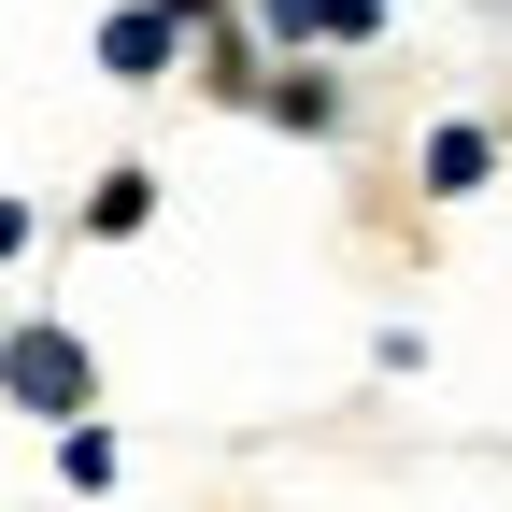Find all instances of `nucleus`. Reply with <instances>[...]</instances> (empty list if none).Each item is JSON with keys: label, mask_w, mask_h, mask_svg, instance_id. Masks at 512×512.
I'll list each match as a JSON object with an SVG mask.
<instances>
[{"label": "nucleus", "mask_w": 512, "mask_h": 512, "mask_svg": "<svg viewBox=\"0 0 512 512\" xmlns=\"http://www.w3.org/2000/svg\"><path fill=\"white\" fill-rule=\"evenodd\" d=\"M15 328H29V299H0V342H15Z\"/></svg>", "instance_id": "obj_12"}, {"label": "nucleus", "mask_w": 512, "mask_h": 512, "mask_svg": "<svg viewBox=\"0 0 512 512\" xmlns=\"http://www.w3.org/2000/svg\"><path fill=\"white\" fill-rule=\"evenodd\" d=\"M86 57H100L114 86H171V72H185V29L157 15V0H114V15L86 29Z\"/></svg>", "instance_id": "obj_3"}, {"label": "nucleus", "mask_w": 512, "mask_h": 512, "mask_svg": "<svg viewBox=\"0 0 512 512\" xmlns=\"http://www.w3.org/2000/svg\"><path fill=\"white\" fill-rule=\"evenodd\" d=\"M0 413H29L43 441L57 427H100V342L72 328V313H29V328L0 342Z\"/></svg>", "instance_id": "obj_1"}, {"label": "nucleus", "mask_w": 512, "mask_h": 512, "mask_svg": "<svg viewBox=\"0 0 512 512\" xmlns=\"http://www.w3.org/2000/svg\"><path fill=\"white\" fill-rule=\"evenodd\" d=\"M242 15H256V43H271V57H313V43H384V15H356V0H242Z\"/></svg>", "instance_id": "obj_4"}, {"label": "nucleus", "mask_w": 512, "mask_h": 512, "mask_svg": "<svg viewBox=\"0 0 512 512\" xmlns=\"http://www.w3.org/2000/svg\"><path fill=\"white\" fill-rule=\"evenodd\" d=\"M157 15H171L185 43H200V29H228V15H242V0H157Z\"/></svg>", "instance_id": "obj_10"}, {"label": "nucleus", "mask_w": 512, "mask_h": 512, "mask_svg": "<svg viewBox=\"0 0 512 512\" xmlns=\"http://www.w3.org/2000/svg\"><path fill=\"white\" fill-rule=\"evenodd\" d=\"M342 114H356L342 72H313V57H285V72H271V128H299V143H342Z\"/></svg>", "instance_id": "obj_6"}, {"label": "nucleus", "mask_w": 512, "mask_h": 512, "mask_svg": "<svg viewBox=\"0 0 512 512\" xmlns=\"http://www.w3.org/2000/svg\"><path fill=\"white\" fill-rule=\"evenodd\" d=\"M43 470L72 484V498H114V484H128V441H114V427H57V441H43Z\"/></svg>", "instance_id": "obj_8"}, {"label": "nucleus", "mask_w": 512, "mask_h": 512, "mask_svg": "<svg viewBox=\"0 0 512 512\" xmlns=\"http://www.w3.org/2000/svg\"><path fill=\"white\" fill-rule=\"evenodd\" d=\"M271 72H285V57L256 43V15L200 29V100H228V114H271Z\"/></svg>", "instance_id": "obj_5"}, {"label": "nucleus", "mask_w": 512, "mask_h": 512, "mask_svg": "<svg viewBox=\"0 0 512 512\" xmlns=\"http://www.w3.org/2000/svg\"><path fill=\"white\" fill-rule=\"evenodd\" d=\"M370 370H384V384H413V370H427V328H413V313H384V328H370Z\"/></svg>", "instance_id": "obj_9"}, {"label": "nucleus", "mask_w": 512, "mask_h": 512, "mask_svg": "<svg viewBox=\"0 0 512 512\" xmlns=\"http://www.w3.org/2000/svg\"><path fill=\"white\" fill-rule=\"evenodd\" d=\"M498 157H512V128H484V114H441L427 143H413V200H441V214H456V200H484V185H498Z\"/></svg>", "instance_id": "obj_2"}, {"label": "nucleus", "mask_w": 512, "mask_h": 512, "mask_svg": "<svg viewBox=\"0 0 512 512\" xmlns=\"http://www.w3.org/2000/svg\"><path fill=\"white\" fill-rule=\"evenodd\" d=\"M72 228H86V242H143V228H157V171H143V157H114V171L86 185V214H72Z\"/></svg>", "instance_id": "obj_7"}, {"label": "nucleus", "mask_w": 512, "mask_h": 512, "mask_svg": "<svg viewBox=\"0 0 512 512\" xmlns=\"http://www.w3.org/2000/svg\"><path fill=\"white\" fill-rule=\"evenodd\" d=\"M356 15H384V0H356Z\"/></svg>", "instance_id": "obj_13"}, {"label": "nucleus", "mask_w": 512, "mask_h": 512, "mask_svg": "<svg viewBox=\"0 0 512 512\" xmlns=\"http://www.w3.org/2000/svg\"><path fill=\"white\" fill-rule=\"evenodd\" d=\"M29 228H43V214L15 200V185H0V271H15V256H29Z\"/></svg>", "instance_id": "obj_11"}]
</instances>
